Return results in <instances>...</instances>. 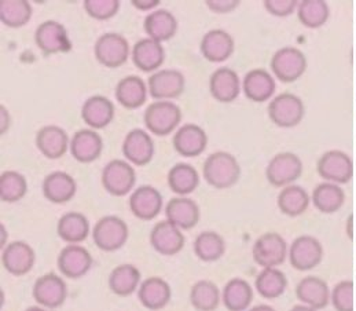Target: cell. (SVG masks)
<instances>
[{
	"mask_svg": "<svg viewBox=\"0 0 356 311\" xmlns=\"http://www.w3.org/2000/svg\"><path fill=\"white\" fill-rule=\"evenodd\" d=\"M202 175L208 185L223 190L237 184L241 177V167L232 153L215 152L207 157Z\"/></svg>",
	"mask_w": 356,
	"mask_h": 311,
	"instance_id": "cell-1",
	"label": "cell"
},
{
	"mask_svg": "<svg viewBox=\"0 0 356 311\" xmlns=\"http://www.w3.org/2000/svg\"><path fill=\"white\" fill-rule=\"evenodd\" d=\"M128 225L116 215L101 218L92 229L95 246L105 252H115L122 248L128 241Z\"/></svg>",
	"mask_w": 356,
	"mask_h": 311,
	"instance_id": "cell-2",
	"label": "cell"
},
{
	"mask_svg": "<svg viewBox=\"0 0 356 311\" xmlns=\"http://www.w3.org/2000/svg\"><path fill=\"white\" fill-rule=\"evenodd\" d=\"M143 120L152 134L167 136L180 125L181 111L174 102L157 101L147 106Z\"/></svg>",
	"mask_w": 356,
	"mask_h": 311,
	"instance_id": "cell-3",
	"label": "cell"
},
{
	"mask_svg": "<svg viewBox=\"0 0 356 311\" xmlns=\"http://www.w3.org/2000/svg\"><path fill=\"white\" fill-rule=\"evenodd\" d=\"M104 189L116 197L127 196L136 184V173L132 166L125 160L109 161L101 175Z\"/></svg>",
	"mask_w": 356,
	"mask_h": 311,
	"instance_id": "cell-4",
	"label": "cell"
},
{
	"mask_svg": "<svg viewBox=\"0 0 356 311\" xmlns=\"http://www.w3.org/2000/svg\"><path fill=\"white\" fill-rule=\"evenodd\" d=\"M94 54L101 65L111 69L120 67L128 61L129 57L128 40L120 33H104L95 42Z\"/></svg>",
	"mask_w": 356,
	"mask_h": 311,
	"instance_id": "cell-5",
	"label": "cell"
},
{
	"mask_svg": "<svg viewBox=\"0 0 356 311\" xmlns=\"http://www.w3.org/2000/svg\"><path fill=\"white\" fill-rule=\"evenodd\" d=\"M32 295L42 308L56 310L65 303L67 298V287L58 274L47 273L36 280Z\"/></svg>",
	"mask_w": 356,
	"mask_h": 311,
	"instance_id": "cell-6",
	"label": "cell"
},
{
	"mask_svg": "<svg viewBox=\"0 0 356 311\" xmlns=\"http://www.w3.org/2000/svg\"><path fill=\"white\" fill-rule=\"evenodd\" d=\"M252 255L259 266L264 269L277 267L285 262L288 246L278 233H266L254 241Z\"/></svg>",
	"mask_w": 356,
	"mask_h": 311,
	"instance_id": "cell-7",
	"label": "cell"
},
{
	"mask_svg": "<svg viewBox=\"0 0 356 311\" xmlns=\"http://www.w3.org/2000/svg\"><path fill=\"white\" fill-rule=\"evenodd\" d=\"M35 42L44 56L67 53L72 50V42L65 26L58 21H44L35 32Z\"/></svg>",
	"mask_w": 356,
	"mask_h": 311,
	"instance_id": "cell-8",
	"label": "cell"
},
{
	"mask_svg": "<svg viewBox=\"0 0 356 311\" xmlns=\"http://www.w3.org/2000/svg\"><path fill=\"white\" fill-rule=\"evenodd\" d=\"M94 259L88 249L79 244H69L62 249L57 259L60 274L70 280L84 277L92 267Z\"/></svg>",
	"mask_w": 356,
	"mask_h": 311,
	"instance_id": "cell-9",
	"label": "cell"
},
{
	"mask_svg": "<svg viewBox=\"0 0 356 311\" xmlns=\"http://www.w3.org/2000/svg\"><path fill=\"white\" fill-rule=\"evenodd\" d=\"M147 88L154 99L168 101L178 98L184 91V76L177 69L157 70L149 77Z\"/></svg>",
	"mask_w": 356,
	"mask_h": 311,
	"instance_id": "cell-10",
	"label": "cell"
},
{
	"mask_svg": "<svg viewBox=\"0 0 356 311\" xmlns=\"http://www.w3.org/2000/svg\"><path fill=\"white\" fill-rule=\"evenodd\" d=\"M302 173V163L293 153H280L268 163L266 175L271 185L288 186L295 182Z\"/></svg>",
	"mask_w": 356,
	"mask_h": 311,
	"instance_id": "cell-11",
	"label": "cell"
},
{
	"mask_svg": "<svg viewBox=\"0 0 356 311\" xmlns=\"http://www.w3.org/2000/svg\"><path fill=\"white\" fill-rule=\"evenodd\" d=\"M128 204L135 218L140 221H153L163 209V196L156 187L143 185L132 191Z\"/></svg>",
	"mask_w": 356,
	"mask_h": 311,
	"instance_id": "cell-12",
	"label": "cell"
},
{
	"mask_svg": "<svg viewBox=\"0 0 356 311\" xmlns=\"http://www.w3.org/2000/svg\"><path fill=\"white\" fill-rule=\"evenodd\" d=\"M268 116L274 125L291 128L298 125L304 116V105L293 94H281L268 106Z\"/></svg>",
	"mask_w": 356,
	"mask_h": 311,
	"instance_id": "cell-13",
	"label": "cell"
},
{
	"mask_svg": "<svg viewBox=\"0 0 356 311\" xmlns=\"http://www.w3.org/2000/svg\"><path fill=\"white\" fill-rule=\"evenodd\" d=\"M122 154L134 166L143 167L149 164L154 154V143L152 136L140 129H131L122 142Z\"/></svg>",
	"mask_w": 356,
	"mask_h": 311,
	"instance_id": "cell-14",
	"label": "cell"
},
{
	"mask_svg": "<svg viewBox=\"0 0 356 311\" xmlns=\"http://www.w3.org/2000/svg\"><path fill=\"white\" fill-rule=\"evenodd\" d=\"M305 67L307 60L304 54L295 47H284L278 50L271 60L274 74L284 83L296 81L305 72Z\"/></svg>",
	"mask_w": 356,
	"mask_h": 311,
	"instance_id": "cell-15",
	"label": "cell"
},
{
	"mask_svg": "<svg viewBox=\"0 0 356 311\" xmlns=\"http://www.w3.org/2000/svg\"><path fill=\"white\" fill-rule=\"evenodd\" d=\"M36 262V253L25 241H13L1 252L3 267L13 276L21 277L28 274Z\"/></svg>",
	"mask_w": 356,
	"mask_h": 311,
	"instance_id": "cell-16",
	"label": "cell"
},
{
	"mask_svg": "<svg viewBox=\"0 0 356 311\" xmlns=\"http://www.w3.org/2000/svg\"><path fill=\"white\" fill-rule=\"evenodd\" d=\"M186 239L181 230L170 221H161L150 232V244L163 256H174L184 247Z\"/></svg>",
	"mask_w": 356,
	"mask_h": 311,
	"instance_id": "cell-17",
	"label": "cell"
},
{
	"mask_svg": "<svg viewBox=\"0 0 356 311\" xmlns=\"http://www.w3.org/2000/svg\"><path fill=\"white\" fill-rule=\"evenodd\" d=\"M318 173L330 182L347 184L353 178V161L346 153L332 150L319 159Z\"/></svg>",
	"mask_w": 356,
	"mask_h": 311,
	"instance_id": "cell-18",
	"label": "cell"
},
{
	"mask_svg": "<svg viewBox=\"0 0 356 311\" xmlns=\"http://www.w3.org/2000/svg\"><path fill=\"white\" fill-rule=\"evenodd\" d=\"M70 153L79 163H92L102 154L104 141L94 129H79L70 139Z\"/></svg>",
	"mask_w": 356,
	"mask_h": 311,
	"instance_id": "cell-19",
	"label": "cell"
},
{
	"mask_svg": "<svg viewBox=\"0 0 356 311\" xmlns=\"http://www.w3.org/2000/svg\"><path fill=\"white\" fill-rule=\"evenodd\" d=\"M323 256V249L319 241L311 236H301L297 237L291 246L289 259L292 266L300 270H311L316 267Z\"/></svg>",
	"mask_w": 356,
	"mask_h": 311,
	"instance_id": "cell-20",
	"label": "cell"
},
{
	"mask_svg": "<svg viewBox=\"0 0 356 311\" xmlns=\"http://www.w3.org/2000/svg\"><path fill=\"white\" fill-rule=\"evenodd\" d=\"M172 298L170 284L160 277H150L140 282L138 289V299L147 310L157 311L164 309Z\"/></svg>",
	"mask_w": 356,
	"mask_h": 311,
	"instance_id": "cell-21",
	"label": "cell"
},
{
	"mask_svg": "<svg viewBox=\"0 0 356 311\" xmlns=\"http://www.w3.org/2000/svg\"><path fill=\"white\" fill-rule=\"evenodd\" d=\"M208 145L207 132L197 125H183L174 135V147L183 157H198Z\"/></svg>",
	"mask_w": 356,
	"mask_h": 311,
	"instance_id": "cell-22",
	"label": "cell"
},
{
	"mask_svg": "<svg viewBox=\"0 0 356 311\" xmlns=\"http://www.w3.org/2000/svg\"><path fill=\"white\" fill-rule=\"evenodd\" d=\"M165 216L167 221L178 226L180 230H190L197 226L201 212L194 200L178 196L168 201L165 207Z\"/></svg>",
	"mask_w": 356,
	"mask_h": 311,
	"instance_id": "cell-23",
	"label": "cell"
},
{
	"mask_svg": "<svg viewBox=\"0 0 356 311\" xmlns=\"http://www.w3.org/2000/svg\"><path fill=\"white\" fill-rule=\"evenodd\" d=\"M200 47L209 63H223L234 53V39L223 29H212L205 33Z\"/></svg>",
	"mask_w": 356,
	"mask_h": 311,
	"instance_id": "cell-24",
	"label": "cell"
},
{
	"mask_svg": "<svg viewBox=\"0 0 356 311\" xmlns=\"http://www.w3.org/2000/svg\"><path fill=\"white\" fill-rule=\"evenodd\" d=\"M36 146L44 157L58 160L70 147L69 135L58 125H46L36 134Z\"/></svg>",
	"mask_w": 356,
	"mask_h": 311,
	"instance_id": "cell-25",
	"label": "cell"
},
{
	"mask_svg": "<svg viewBox=\"0 0 356 311\" xmlns=\"http://www.w3.org/2000/svg\"><path fill=\"white\" fill-rule=\"evenodd\" d=\"M209 91L218 102L230 104L236 101L241 93L237 72L230 67L216 69L209 79Z\"/></svg>",
	"mask_w": 356,
	"mask_h": 311,
	"instance_id": "cell-26",
	"label": "cell"
},
{
	"mask_svg": "<svg viewBox=\"0 0 356 311\" xmlns=\"http://www.w3.org/2000/svg\"><path fill=\"white\" fill-rule=\"evenodd\" d=\"M81 119L94 129L105 128L115 119V105L106 97H90L81 106Z\"/></svg>",
	"mask_w": 356,
	"mask_h": 311,
	"instance_id": "cell-27",
	"label": "cell"
},
{
	"mask_svg": "<svg viewBox=\"0 0 356 311\" xmlns=\"http://www.w3.org/2000/svg\"><path fill=\"white\" fill-rule=\"evenodd\" d=\"M77 191L76 181L63 171H54L43 181V194L53 204L69 202Z\"/></svg>",
	"mask_w": 356,
	"mask_h": 311,
	"instance_id": "cell-28",
	"label": "cell"
},
{
	"mask_svg": "<svg viewBox=\"0 0 356 311\" xmlns=\"http://www.w3.org/2000/svg\"><path fill=\"white\" fill-rule=\"evenodd\" d=\"M143 26L150 39L163 43L175 36L178 31V21L168 10H156L146 15Z\"/></svg>",
	"mask_w": 356,
	"mask_h": 311,
	"instance_id": "cell-29",
	"label": "cell"
},
{
	"mask_svg": "<svg viewBox=\"0 0 356 311\" xmlns=\"http://www.w3.org/2000/svg\"><path fill=\"white\" fill-rule=\"evenodd\" d=\"M165 58L164 49L161 43L146 38L135 43L132 49V61L142 72H154L157 70Z\"/></svg>",
	"mask_w": 356,
	"mask_h": 311,
	"instance_id": "cell-30",
	"label": "cell"
},
{
	"mask_svg": "<svg viewBox=\"0 0 356 311\" xmlns=\"http://www.w3.org/2000/svg\"><path fill=\"white\" fill-rule=\"evenodd\" d=\"M149 88L146 83L138 76H127L116 86V99L127 109H138L147 99Z\"/></svg>",
	"mask_w": 356,
	"mask_h": 311,
	"instance_id": "cell-31",
	"label": "cell"
},
{
	"mask_svg": "<svg viewBox=\"0 0 356 311\" xmlns=\"http://www.w3.org/2000/svg\"><path fill=\"white\" fill-rule=\"evenodd\" d=\"M275 91L273 76L264 69H253L245 74L243 93L253 102H266Z\"/></svg>",
	"mask_w": 356,
	"mask_h": 311,
	"instance_id": "cell-32",
	"label": "cell"
},
{
	"mask_svg": "<svg viewBox=\"0 0 356 311\" xmlns=\"http://www.w3.org/2000/svg\"><path fill=\"white\" fill-rule=\"evenodd\" d=\"M57 233L67 244H80L90 234V222L80 212H66L58 221Z\"/></svg>",
	"mask_w": 356,
	"mask_h": 311,
	"instance_id": "cell-33",
	"label": "cell"
},
{
	"mask_svg": "<svg viewBox=\"0 0 356 311\" xmlns=\"http://www.w3.org/2000/svg\"><path fill=\"white\" fill-rule=\"evenodd\" d=\"M297 298L307 306L319 310L329 303V287L318 277L302 278L296 288Z\"/></svg>",
	"mask_w": 356,
	"mask_h": 311,
	"instance_id": "cell-34",
	"label": "cell"
},
{
	"mask_svg": "<svg viewBox=\"0 0 356 311\" xmlns=\"http://www.w3.org/2000/svg\"><path fill=\"white\" fill-rule=\"evenodd\" d=\"M140 287V271L136 266L124 263L115 267L109 276V288L118 296H129Z\"/></svg>",
	"mask_w": 356,
	"mask_h": 311,
	"instance_id": "cell-35",
	"label": "cell"
},
{
	"mask_svg": "<svg viewBox=\"0 0 356 311\" xmlns=\"http://www.w3.org/2000/svg\"><path fill=\"white\" fill-rule=\"evenodd\" d=\"M253 299V291L243 278H232L223 289L222 301L229 311H246Z\"/></svg>",
	"mask_w": 356,
	"mask_h": 311,
	"instance_id": "cell-36",
	"label": "cell"
},
{
	"mask_svg": "<svg viewBox=\"0 0 356 311\" xmlns=\"http://www.w3.org/2000/svg\"><path fill=\"white\" fill-rule=\"evenodd\" d=\"M222 301L219 288L209 280L197 281L190 291V303L197 311H215Z\"/></svg>",
	"mask_w": 356,
	"mask_h": 311,
	"instance_id": "cell-37",
	"label": "cell"
},
{
	"mask_svg": "<svg viewBox=\"0 0 356 311\" xmlns=\"http://www.w3.org/2000/svg\"><path fill=\"white\" fill-rule=\"evenodd\" d=\"M198 185L200 175L190 164L178 163L168 173V186L178 196L186 197L187 194H191Z\"/></svg>",
	"mask_w": 356,
	"mask_h": 311,
	"instance_id": "cell-38",
	"label": "cell"
},
{
	"mask_svg": "<svg viewBox=\"0 0 356 311\" xmlns=\"http://www.w3.org/2000/svg\"><path fill=\"white\" fill-rule=\"evenodd\" d=\"M226 252V241L216 232H202L195 237L194 253L202 262H216Z\"/></svg>",
	"mask_w": 356,
	"mask_h": 311,
	"instance_id": "cell-39",
	"label": "cell"
},
{
	"mask_svg": "<svg viewBox=\"0 0 356 311\" xmlns=\"http://www.w3.org/2000/svg\"><path fill=\"white\" fill-rule=\"evenodd\" d=\"M286 285L288 280L285 274L275 267L263 269V271L256 278V289L260 296L266 299L280 298L285 292Z\"/></svg>",
	"mask_w": 356,
	"mask_h": 311,
	"instance_id": "cell-40",
	"label": "cell"
},
{
	"mask_svg": "<svg viewBox=\"0 0 356 311\" xmlns=\"http://www.w3.org/2000/svg\"><path fill=\"white\" fill-rule=\"evenodd\" d=\"M32 7L26 0H1L0 19L8 28H21L29 22Z\"/></svg>",
	"mask_w": 356,
	"mask_h": 311,
	"instance_id": "cell-41",
	"label": "cell"
},
{
	"mask_svg": "<svg viewBox=\"0 0 356 311\" xmlns=\"http://www.w3.org/2000/svg\"><path fill=\"white\" fill-rule=\"evenodd\" d=\"M344 191L334 184H322L314 190V205L323 214L337 212L344 204Z\"/></svg>",
	"mask_w": 356,
	"mask_h": 311,
	"instance_id": "cell-42",
	"label": "cell"
},
{
	"mask_svg": "<svg viewBox=\"0 0 356 311\" xmlns=\"http://www.w3.org/2000/svg\"><path fill=\"white\" fill-rule=\"evenodd\" d=\"M28 193L26 178L18 171H4L0 175V198L3 202H18Z\"/></svg>",
	"mask_w": 356,
	"mask_h": 311,
	"instance_id": "cell-43",
	"label": "cell"
},
{
	"mask_svg": "<svg viewBox=\"0 0 356 311\" xmlns=\"http://www.w3.org/2000/svg\"><path fill=\"white\" fill-rule=\"evenodd\" d=\"M309 204L307 191L300 186H286L278 196V208L288 216H298Z\"/></svg>",
	"mask_w": 356,
	"mask_h": 311,
	"instance_id": "cell-44",
	"label": "cell"
},
{
	"mask_svg": "<svg viewBox=\"0 0 356 311\" xmlns=\"http://www.w3.org/2000/svg\"><path fill=\"white\" fill-rule=\"evenodd\" d=\"M329 17V7L321 0H305L298 6V18L307 28L322 26Z\"/></svg>",
	"mask_w": 356,
	"mask_h": 311,
	"instance_id": "cell-45",
	"label": "cell"
},
{
	"mask_svg": "<svg viewBox=\"0 0 356 311\" xmlns=\"http://www.w3.org/2000/svg\"><path fill=\"white\" fill-rule=\"evenodd\" d=\"M84 8L87 14L95 19L105 21L113 18L120 8L119 0H86Z\"/></svg>",
	"mask_w": 356,
	"mask_h": 311,
	"instance_id": "cell-46",
	"label": "cell"
},
{
	"mask_svg": "<svg viewBox=\"0 0 356 311\" xmlns=\"http://www.w3.org/2000/svg\"><path fill=\"white\" fill-rule=\"evenodd\" d=\"M333 306L337 311H354V284L351 281L340 282L333 291Z\"/></svg>",
	"mask_w": 356,
	"mask_h": 311,
	"instance_id": "cell-47",
	"label": "cell"
},
{
	"mask_svg": "<svg viewBox=\"0 0 356 311\" xmlns=\"http://www.w3.org/2000/svg\"><path fill=\"white\" fill-rule=\"evenodd\" d=\"M297 1L295 0H266L264 7L268 13L277 17H286L293 13L296 8Z\"/></svg>",
	"mask_w": 356,
	"mask_h": 311,
	"instance_id": "cell-48",
	"label": "cell"
},
{
	"mask_svg": "<svg viewBox=\"0 0 356 311\" xmlns=\"http://www.w3.org/2000/svg\"><path fill=\"white\" fill-rule=\"evenodd\" d=\"M205 4L208 6L209 10L218 14H226L233 11L239 6L238 0H207Z\"/></svg>",
	"mask_w": 356,
	"mask_h": 311,
	"instance_id": "cell-49",
	"label": "cell"
},
{
	"mask_svg": "<svg viewBox=\"0 0 356 311\" xmlns=\"http://www.w3.org/2000/svg\"><path fill=\"white\" fill-rule=\"evenodd\" d=\"M138 10H142V11H147V10H152L154 7L159 6V0H132L131 1Z\"/></svg>",
	"mask_w": 356,
	"mask_h": 311,
	"instance_id": "cell-50",
	"label": "cell"
},
{
	"mask_svg": "<svg viewBox=\"0 0 356 311\" xmlns=\"http://www.w3.org/2000/svg\"><path fill=\"white\" fill-rule=\"evenodd\" d=\"M249 311H275V309H273L271 306H267V305H260V306H256V308H253Z\"/></svg>",
	"mask_w": 356,
	"mask_h": 311,
	"instance_id": "cell-51",
	"label": "cell"
},
{
	"mask_svg": "<svg viewBox=\"0 0 356 311\" xmlns=\"http://www.w3.org/2000/svg\"><path fill=\"white\" fill-rule=\"evenodd\" d=\"M291 311H315V309H312L309 306H295Z\"/></svg>",
	"mask_w": 356,
	"mask_h": 311,
	"instance_id": "cell-52",
	"label": "cell"
},
{
	"mask_svg": "<svg viewBox=\"0 0 356 311\" xmlns=\"http://www.w3.org/2000/svg\"><path fill=\"white\" fill-rule=\"evenodd\" d=\"M25 311H51L49 310V309H44V308H42V306H32V308H29V309H26Z\"/></svg>",
	"mask_w": 356,
	"mask_h": 311,
	"instance_id": "cell-53",
	"label": "cell"
}]
</instances>
